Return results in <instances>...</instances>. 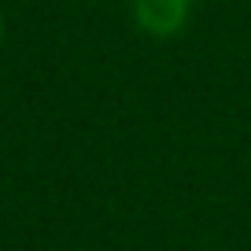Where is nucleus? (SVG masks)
I'll use <instances>...</instances> for the list:
<instances>
[{"mask_svg":"<svg viewBox=\"0 0 251 251\" xmlns=\"http://www.w3.org/2000/svg\"><path fill=\"white\" fill-rule=\"evenodd\" d=\"M192 0H129L133 26L151 41H174L192 23Z\"/></svg>","mask_w":251,"mask_h":251,"instance_id":"nucleus-1","label":"nucleus"},{"mask_svg":"<svg viewBox=\"0 0 251 251\" xmlns=\"http://www.w3.org/2000/svg\"><path fill=\"white\" fill-rule=\"evenodd\" d=\"M0 45H4V19H0Z\"/></svg>","mask_w":251,"mask_h":251,"instance_id":"nucleus-2","label":"nucleus"}]
</instances>
